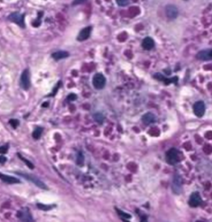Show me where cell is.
<instances>
[{
	"label": "cell",
	"instance_id": "cell-1",
	"mask_svg": "<svg viewBox=\"0 0 212 222\" xmlns=\"http://www.w3.org/2000/svg\"><path fill=\"white\" fill-rule=\"evenodd\" d=\"M179 152L175 148H172L169 150L166 155V162L171 165H174L179 162Z\"/></svg>",
	"mask_w": 212,
	"mask_h": 222
},
{
	"label": "cell",
	"instance_id": "cell-2",
	"mask_svg": "<svg viewBox=\"0 0 212 222\" xmlns=\"http://www.w3.org/2000/svg\"><path fill=\"white\" fill-rule=\"evenodd\" d=\"M172 190L175 194H180L182 193V179L179 174H175L174 176L172 183Z\"/></svg>",
	"mask_w": 212,
	"mask_h": 222
},
{
	"label": "cell",
	"instance_id": "cell-3",
	"mask_svg": "<svg viewBox=\"0 0 212 222\" xmlns=\"http://www.w3.org/2000/svg\"><path fill=\"white\" fill-rule=\"evenodd\" d=\"M105 78L103 74L101 73L96 74L93 79V84L95 89L97 90L102 89L105 85Z\"/></svg>",
	"mask_w": 212,
	"mask_h": 222
},
{
	"label": "cell",
	"instance_id": "cell-4",
	"mask_svg": "<svg viewBox=\"0 0 212 222\" xmlns=\"http://www.w3.org/2000/svg\"><path fill=\"white\" fill-rule=\"evenodd\" d=\"M18 175L23 176L26 179L32 181L34 184H35V185L39 187H40V188L43 189V190H47V186L45 184V183H44L42 181H41L36 176H33V175H28V174H26V173H18Z\"/></svg>",
	"mask_w": 212,
	"mask_h": 222
},
{
	"label": "cell",
	"instance_id": "cell-5",
	"mask_svg": "<svg viewBox=\"0 0 212 222\" xmlns=\"http://www.w3.org/2000/svg\"><path fill=\"white\" fill-rule=\"evenodd\" d=\"M202 198L199 192H193L190 196L189 204L191 207H197L202 203Z\"/></svg>",
	"mask_w": 212,
	"mask_h": 222
},
{
	"label": "cell",
	"instance_id": "cell-6",
	"mask_svg": "<svg viewBox=\"0 0 212 222\" xmlns=\"http://www.w3.org/2000/svg\"><path fill=\"white\" fill-rule=\"evenodd\" d=\"M193 113L197 117H202L205 112V105L202 101H198L196 102L193 107Z\"/></svg>",
	"mask_w": 212,
	"mask_h": 222
},
{
	"label": "cell",
	"instance_id": "cell-7",
	"mask_svg": "<svg viewBox=\"0 0 212 222\" xmlns=\"http://www.w3.org/2000/svg\"><path fill=\"white\" fill-rule=\"evenodd\" d=\"M21 86L24 90H27L30 87V76L27 70L23 71L21 76Z\"/></svg>",
	"mask_w": 212,
	"mask_h": 222
},
{
	"label": "cell",
	"instance_id": "cell-8",
	"mask_svg": "<svg viewBox=\"0 0 212 222\" xmlns=\"http://www.w3.org/2000/svg\"><path fill=\"white\" fill-rule=\"evenodd\" d=\"M166 14L170 19H174L178 15V10L174 5H168L166 8Z\"/></svg>",
	"mask_w": 212,
	"mask_h": 222
},
{
	"label": "cell",
	"instance_id": "cell-9",
	"mask_svg": "<svg viewBox=\"0 0 212 222\" xmlns=\"http://www.w3.org/2000/svg\"><path fill=\"white\" fill-rule=\"evenodd\" d=\"M9 19L17 25L22 27L24 26V17L19 12H14L11 14L9 17Z\"/></svg>",
	"mask_w": 212,
	"mask_h": 222
},
{
	"label": "cell",
	"instance_id": "cell-10",
	"mask_svg": "<svg viewBox=\"0 0 212 222\" xmlns=\"http://www.w3.org/2000/svg\"><path fill=\"white\" fill-rule=\"evenodd\" d=\"M196 57L199 60L204 61L212 60V49L200 51L197 53Z\"/></svg>",
	"mask_w": 212,
	"mask_h": 222
},
{
	"label": "cell",
	"instance_id": "cell-11",
	"mask_svg": "<svg viewBox=\"0 0 212 222\" xmlns=\"http://www.w3.org/2000/svg\"><path fill=\"white\" fill-rule=\"evenodd\" d=\"M17 217H18L19 218H21L23 221H33L32 217L31 214L30 213L29 210L26 208L23 209L22 210L19 211L18 213H17Z\"/></svg>",
	"mask_w": 212,
	"mask_h": 222
},
{
	"label": "cell",
	"instance_id": "cell-12",
	"mask_svg": "<svg viewBox=\"0 0 212 222\" xmlns=\"http://www.w3.org/2000/svg\"><path fill=\"white\" fill-rule=\"evenodd\" d=\"M141 120L145 125H149L150 124L154 123L156 121V118L155 115L152 113H147L142 116Z\"/></svg>",
	"mask_w": 212,
	"mask_h": 222
},
{
	"label": "cell",
	"instance_id": "cell-13",
	"mask_svg": "<svg viewBox=\"0 0 212 222\" xmlns=\"http://www.w3.org/2000/svg\"><path fill=\"white\" fill-rule=\"evenodd\" d=\"M91 32V27H85L80 32L77 39L79 41H84V40H87L90 36Z\"/></svg>",
	"mask_w": 212,
	"mask_h": 222
},
{
	"label": "cell",
	"instance_id": "cell-14",
	"mask_svg": "<svg viewBox=\"0 0 212 222\" xmlns=\"http://www.w3.org/2000/svg\"><path fill=\"white\" fill-rule=\"evenodd\" d=\"M0 179L8 184H17L20 183L19 179L17 178L11 176L2 174L1 173H0Z\"/></svg>",
	"mask_w": 212,
	"mask_h": 222
},
{
	"label": "cell",
	"instance_id": "cell-15",
	"mask_svg": "<svg viewBox=\"0 0 212 222\" xmlns=\"http://www.w3.org/2000/svg\"><path fill=\"white\" fill-rule=\"evenodd\" d=\"M154 46V40L150 37H146L142 42V46L147 50H151Z\"/></svg>",
	"mask_w": 212,
	"mask_h": 222
},
{
	"label": "cell",
	"instance_id": "cell-16",
	"mask_svg": "<svg viewBox=\"0 0 212 222\" xmlns=\"http://www.w3.org/2000/svg\"><path fill=\"white\" fill-rule=\"evenodd\" d=\"M51 56L54 59L56 60H59L67 58L69 56V53L67 52H65V51H58V52L53 53Z\"/></svg>",
	"mask_w": 212,
	"mask_h": 222
},
{
	"label": "cell",
	"instance_id": "cell-17",
	"mask_svg": "<svg viewBox=\"0 0 212 222\" xmlns=\"http://www.w3.org/2000/svg\"><path fill=\"white\" fill-rule=\"evenodd\" d=\"M43 132V129L42 128H37L35 129L33 133H32V137L35 139H39L42 135V133Z\"/></svg>",
	"mask_w": 212,
	"mask_h": 222
},
{
	"label": "cell",
	"instance_id": "cell-18",
	"mask_svg": "<svg viewBox=\"0 0 212 222\" xmlns=\"http://www.w3.org/2000/svg\"><path fill=\"white\" fill-rule=\"evenodd\" d=\"M94 119L95 121H96L97 123H99V124H102L103 123L104 117L103 116V114L102 113H95L94 115Z\"/></svg>",
	"mask_w": 212,
	"mask_h": 222
},
{
	"label": "cell",
	"instance_id": "cell-19",
	"mask_svg": "<svg viewBox=\"0 0 212 222\" xmlns=\"http://www.w3.org/2000/svg\"><path fill=\"white\" fill-rule=\"evenodd\" d=\"M17 155H18V157L23 160V161H24V162H25V163L26 164V165L29 168H30V169H34V165L30 162V161H29V160H27V159H26L25 158H24L21 154H19V153H17Z\"/></svg>",
	"mask_w": 212,
	"mask_h": 222
},
{
	"label": "cell",
	"instance_id": "cell-20",
	"mask_svg": "<svg viewBox=\"0 0 212 222\" xmlns=\"http://www.w3.org/2000/svg\"><path fill=\"white\" fill-rule=\"evenodd\" d=\"M37 207L39 209L41 210H45V211H47V210H49L50 209H52V206H48V205H44V204H42V203H38L37 205Z\"/></svg>",
	"mask_w": 212,
	"mask_h": 222
},
{
	"label": "cell",
	"instance_id": "cell-21",
	"mask_svg": "<svg viewBox=\"0 0 212 222\" xmlns=\"http://www.w3.org/2000/svg\"><path fill=\"white\" fill-rule=\"evenodd\" d=\"M116 210L117 211V213H118V214L119 215H120L121 217H123L124 218H128V219H129V218H131V217H132V216L130 215H129V214H128V213H127L125 212H123V211H122L120 210H118V209H116Z\"/></svg>",
	"mask_w": 212,
	"mask_h": 222
},
{
	"label": "cell",
	"instance_id": "cell-22",
	"mask_svg": "<svg viewBox=\"0 0 212 222\" xmlns=\"http://www.w3.org/2000/svg\"><path fill=\"white\" fill-rule=\"evenodd\" d=\"M9 123L11 125V126L14 128V129H16L17 126H18L19 124V122L18 120H17V119H11V120L9 121Z\"/></svg>",
	"mask_w": 212,
	"mask_h": 222
},
{
	"label": "cell",
	"instance_id": "cell-23",
	"mask_svg": "<svg viewBox=\"0 0 212 222\" xmlns=\"http://www.w3.org/2000/svg\"><path fill=\"white\" fill-rule=\"evenodd\" d=\"M116 2L120 6H125L129 3V0H116Z\"/></svg>",
	"mask_w": 212,
	"mask_h": 222
},
{
	"label": "cell",
	"instance_id": "cell-24",
	"mask_svg": "<svg viewBox=\"0 0 212 222\" xmlns=\"http://www.w3.org/2000/svg\"><path fill=\"white\" fill-rule=\"evenodd\" d=\"M77 162L78 165H81L84 162V156L83 155L82 152H80L79 154L78 155V159H77Z\"/></svg>",
	"mask_w": 212,
	"mask_h": 222
},
{
	"label": "cell",
	"instance_id": "cell-25",
	"mask_svg": "<svg viewBox=\"0 0 212 222\" xmlns=\"http://www.w3.org/2000/svg\"><path fill=\"white\" fill-rule=\"evenodd\" d=\"M8 147L7 145L0 147V153L5 154V153L8 152Z\"/></svg>",
	"mask_w": 212,
	"mask_h": 222
},
{
	"label": "cell",
	"instance_id": "cell-26",
	"mask_svg": "<svg viewBox=\"0 0 212 222\" xmlns=\"http://www.w3.org/2000/svg\"><path fill=\"white\" fill-rule=\"evenodd\" d=\"M86 0H74V2L73 3V5H80L83 3Z\"/></svg>",
	"mask_w": 212,
	"mask_h": 222
},
{
	"label": "cell",
	"instance_id": "cell-27",
	"mask_svg": "<svg viewBox=\"0 0 212 222\" xmlns=\"http://www.w3.org/2000/svg\"><path fill=\"white\" fill-rule=\"evenodd\" d=\"M6 160H7L6 157H5L4 156H2V155L0 156V163L3 164L6 162Z\"/></svg>",
	"mask_w": 212,
	"mask_h": 222
},
{
	"label": "cell",
	"instance_id": "cell-28",
	"mask_svg": "<svg viewBox=\"0 0 212 222\" xmlns=\"http://www.w3.org/2000/svg\"><path fill=\"white\" fill-rule=\"evenodd\" d=\"M76 98V96L75 94H70L68 97V99L69 100H75Z\"/></svg>",
	"mask_w": 212,
	"mask_h": 222
}]
</instances>
